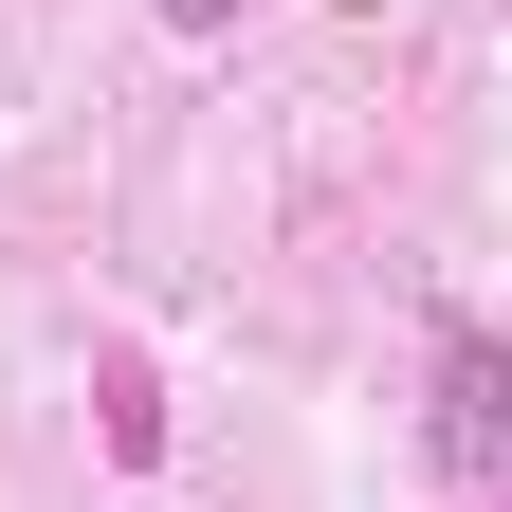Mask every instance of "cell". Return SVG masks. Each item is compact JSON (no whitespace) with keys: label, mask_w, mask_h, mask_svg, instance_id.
Masks as SVG:
<instances>
[{"label":"cell","mask_w":512,"mask_h":512,"mask_svg":"<svg viewBox=\"0 0 512 512\" xmlns=\"http://www.w3.org/2000/svg\"><path fill=\"white\" fill-rule=\"evenodd\" d=\"M439 458H458V476H494V458H512V348H494V330L439 348Z\"/></svg>","instance_id":"1"},{"label":"cell","mask_w":512,"mask_h":512,"mask_svg":"<svg viewBox=\"0 0 512 512\" xmlns=\"http://www.w3.org/2000/svg\"><path fill=\"white\" fill-rule=\"evenodd\" d=\"M220 19H238V0H165V37H220Z\"/></svg>","instance_id":"2"},{"label":"cell","mask_w":512,"mask_h":512,"mask_svg":"<svg viewBox=\"0 0 512 512\" xmlns=\"http://www.w3.org/2000/svg\"><path fill=\"white\" fill-rule=\"evenodd\" d=\"M494 19H512V0H494Z\"/></svg>","instance_id":"3"}]
</instances>
